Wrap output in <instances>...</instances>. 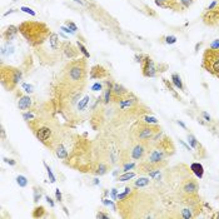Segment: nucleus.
I'll return each instance as SVG.
<instances>
[{"mask_svg":"<svg viewBox=\"0 0 219 219\" xmlns=\"http://www.w3.org/2000/svg\"><path fill=\"white\" fill-rule=\"evenodd\" d=\"M31 106V99L29 95H21L19 96V100H18V108L20 110H26Z\"/></svg>","mask_w":219,"mask_h":219,"instance_id":"nucleus-16","label":"nucleus"},{"mask_svg":"<svg viewBox=\"0 0 219 219\" xmlns=\"http://www.w3.org/2000/svg\"><path fill=\"white\" fill-rule=\"evenodd\" d=\"M203 68L219 78V49H208L203 55Z\"/></svg>","mask_w":219,"mask_h":219,"instance_id":"nucleus-5","label":"nucleus"},{"mask_svg":"<svg viewBox=\"0 0 219 219\" xmlns=\"http://www.w3.org/2000/svg\"><path fill=\"white\" fill-rule=\"evenodd\" d=\"M55 155L59 158V159H68L69 156V153L66 150V148L63 145V144H59L55 149Z\"/></svg>","mask_w":219,"mask_h":219,"instance_id":"nucleus-19","label":"nucleus"},{"mask_svg":"<svg viewBox=\"0 0 219 219\" xmlns=\"http://www.w3.org/2000/svg\"><path fill=\"white\" fill-rule=\"evenodd\" d=\"M190 169L193 170V173L199 178V179H201L203 178V174H204V168H203V165L200 164V163H193L191 165H190Z\"/></svg>","mask_w":219,"mask_h":219,"instance_id":"nucleus-20","label":"nucleus"},{"mask_svg":"<svg viewBox=\"0 0 219 219\" xmlns=\"http://www.w3.org/2000/svg\"><path fill=\"white\" fill-rule=\"evenodd\" d=\"M60 29H61L63 31H65V33H69V34H74V31H73V30H70L68 26H61Z\"/></svg>","mask_w":219,"mask_h":219,"instance_id":"nucleus-52","label":"nucleus"},{"mask_svg":"<svg viewBox=\"0 0 219 219\" xmlns=\"http://www.w3.org/2000/svg\"><path fill=\"white\" fill-rule=\"evenodd\" d=\"M188 143H189V145H190L191 148H194V149H196V148L199 146V143L196 141V138H195L193 134H189V135H188Z\"/></svg>","mask_w":219,"mask_h":219,"instance_id":"nucleus-27","label":"nucleus"},{"mask_svg":"<svg viewBox=\"0 0 219 219\" xmlns=\"http://www.w3.org/2000/svg\"><path fill=\"white\" fill-rule=\"evenodd\" d=\"M103 203H104L105 205H109V206H111V208H113V210H116V208H115V204H114L111 200H109V199H105V198H104V199H103Z\"/></svg>","mask_w":219,"mask_h":219,"instance_id":"nucleus-42","label":"nucleus"},{"mask_svg":"<svg viewBox=\"0 0 219 219\" xmlns=\"http://www.w3.org/2000/svg\"><path fill=\"white\" fill-rule=\"evenodd\" d=\"M178 124H179V125H180L181 128H184V129H186V126H185V124H184V123H181V121H179V120H178Z\"/></svg>","mask_w":219,"mask_h":219,"instance_id":"nucleus-56","label":"nucleus"},{"mask_svg":"<svg viewBox=\"0 0 219 219\" xmlns=\"http://www.w3.org/2000/svg\"><path fill=\"white\" fill-rule=\"evenodd\" d=\"M45 200L49 203V205H50L51 208H54V206H55V203H54V200H53V199H51L49 195H45Z\"/></svg>","mask_w":219,"mask_h":219,"instance_id":"nucleus-47","label":"nucleus"},{"mask_svg":"<svg viewBox=\"0 0 219 219\" xmlns=\"http://www.w3.org/2000/svg\"><path fill=\"white\" fill-rule=\"evenodd\" d=\"M111 90H113V99H119V100H120V99H123V98H125V96L129 95L128 90H126L123 85H120V84H118V83L113 84Z\"/></svg>","mask_w":219,"mask_h":219,"instance_id":"nucleus-13","label":"nucleus"},{"mask_svg":"<svg viewBox=\"0 0 219 219\" xmlns=\"http://www.w3.org/2000/svg\"><path fill=\"white\" fill-rule=\"evenodd\" d=\"M106 171H108V165L100 163L99 166H98V169L95 170V174H96V175H104Z\"/></svg>","mask_w":219,"mask_h":219,"instance_id":"nucleus-30","label":"nucleus"},{"mask_svg":"<svg viewBox=\"0 0 219 219\" xmlns=\"http://www.w3.org/2000/svg\"><path fill=\"white\" fill-rule=\"evenodd\" d=\"M3 160H4L5 163H8L9 165H15V164H16V161H15V160H13V159H9V158H3Z\"/></svg>","mask_w":219,"mask_h":219,"instance_id":"nucleus-48","label":"nucleus"},{"mask_svg":"<svg viewBox=\"0 0 219 219\" xmlns=\"http://www.w3.org/2000/svg\"><path fill=\"white\" fill-rule=\"evenodd\" d=\"M118 189H111V198H113V200H118Z\"/></svg>","mask_w":219,"mask_h":219,"instance_id":"nucleus-49","label":"nucleus"},{"mask_svg":"<svg viewBox=\"0 0 219 219\" xmlns=\"http://www.w3.org/2000/svg\"><path fill=\"white\" fill-rule=\"evenodd\" d=\"M61 49H63V54L68 58V59H76L78 58V55H79V51L80 50H78L71 43H69V41H63L61 43Z\"/></svg>","mask_w":219,"mask_h":219,"instance_id":"nucleus-9","label":"nucleus"},{"mask_svg":"<svg viewBox=\"0 0 219 219\" xmlns=\"http://www.w3.org/2000/svg\"><path fill=\"white\" fill-rule=\"evenodd\" d=\"M18 31H19V26H15V25H9V26L6 28V30L3 33V36L5 38V40L10 41V40H13V39L16 36Z\"/></svg>","mask_w":219,"mask_h":219,"instance_id":"nucleus-15","label":"nucleus"},{"mask_svg":"<svg viewBox=\"0 0 219 219\" xmlns=\"http://www.w3.org/2000/svg\"><path fill=\"white\" fill-rule=\"evenodd\" d=\"M76 46L79 48L80 53H83V54H84V56H85V58H90V54H89V51L86 50V48H85V46H84L81 43H79V41H78V43H76Z\"/></svg>","mask_w":219,"mask_h":219,"instance_id":"nucleus-32","label":"nucleus"},{"mask_svg":"<svg viewBox=\"0 0 219 219\" xmlns=\"http://www.w3.org/2000/svg\"><path fill=\"white\" fill-rule=\"evenodd\" d=\"M65 25H66V26H68V28H69L70 30H73L74 33H75V31L78 30V26H76V25H75V24H74L73 21H66V24H65Z\"/></svg>","mask_w":219,"mask_h":219,"instance_id":"nucleus-39","label":"nucleus"},{"mask_svg":"<svg viewBox=\"0 0 219 219\" xmlns=\"http://www.w3.org/2000/svg\"><path fill=\"white\" fill-rule=\"evenodd\" d=\"M55 198H56L58 201H61L63 200V195H61V191L59 190V188L55 190Z\"/></svg>","mask_w":219,"mask_h":219,"instance_id":"nucleus-46","label":"nucleus"},{"mask_svg":"<svg viewBox=\"0 0 219 219\" xmlns=\"http://www.w3.org/2000/svg\"><path fill=\"white\" fill-rule=\"evenodd\" d=\"M89 101H90V96L89 95H85L83 99H80L79 100V103H78V110H84L85 108H86V105L89 104Z\"/></svg>","mask_w":219,"mask_h":219,"instance_id":"nucleus-22","label":"nucleus"},{"mask_svg":"<svg viewBox=\"0 0 219 219\" xmlns=\"http://www.w3.org/2000/svg\"><path fill=\"white\" fill-rule=\"evenodd\" d=\"M34 131H35V135H36L38 140H40L44 144H46V140L51 136V129L49 126H40Z\"/></svg>","mask_w":219,"mask_h":219,"instance_id":"nucleus-10","label":"nucleus"},{"mask_svg":"<svg viewBox=\"0 0 219 219\" xmlns=\"http://www.w3.org/2000/svg\"><path fill=\"white\" fill-rule=\"evenodd\" d=\"M23 118H24V120L30 121V120H34V114H33L31 111H29V113H24V114H23Z\"/></svg>","mask_w":219,"mask_h":219,"instance_id":"nucleus-37","label":"nucleus"},{"mask_svg":"<svg viewBox=\"0 0 219 219\" xmlns=\"http://www.w3.org/2000/svg\"><path fill=\"white\" fill-rule=\"evenodd\" d=\"M0 78H1V84L6 90H14L23 78V71L19 68H14V66L3 64Z\"/></svg>","mask_w":219,"mask_h":219,"instance_id":"nucleus-4","label":"nucleus"},{"mask_svg":"<svg viewBox=\"0 0 219 219\" xmlns=\"http://www.w3.org/2000/svg\"><path fill=\"white\" fill-rule=\"evenodd\" d=\"M216 4H218V1H216V0H214V1H213V3H211V4H210L208 8H206V10H213V9L216 6Z\"/></svg>","mask_w":219,"mask_h":219,"instance_id":"nucleus-51","label":"nucleus"},{"mask_svg":"<svg viewBox=\"0 0 219 219\" xmlns=\"http://www.w3.org/2000/svg\"><path fill=\"white\" fill-rule=\"evenodd\" d=\"M136 126L139 128V130H135L134 129V134H135V136L139 139V140H143V141H145V140H148V139H150L158 130L155 129V128H153V126H150V124H136Z\"/></svg>","mask_w":219,"mask_h":219,"instance_id":"nucleus-6","label":"nucleus"},{"mask_svg":"<svg viewBox=\"0 0 219 219\" xmlns=\"http://www.w3.org/2000/svg\"><path fill=\"white\" fill-rule=\"evenodd\" d=\"M148 184H149V178H145V176L139 178V179L135 180V183H134V185H135L136 188H143V186H146Z\"/></svg>","mask_w":219,"mask_h":219,"instance_id":"nucleus-25","label":"nucleus"},{"mask_svg":"<svg viewBox=\"0 0 219 219\" xmlns=\"http://www.w3.org/2000/svg\"><path fill=\"white\" fill-rule=\"evenodd\" d=\"M179 3L181 4V6H183V8H189V6L191 5L193 0H179Z\"/></svg>","mask_w":219,"mask_h":219,"instance_id":"nucleus-43","label":"nucleus"},{"mask_svg":"<svg viewBox=\"0 0 219 219\" xmlns=\"http://www.w3.org/2000/svg\"><path fill=\"white\" fill-rule=\"evenodd\" d=\"M209 48H210V49H214V50L219 49V39H215V40L209 45Z\"/></svg>","mask_w":219,"mask_h":219,"instance_id":"nucleus-45","label":"nucleus"},{"mask_svg":"<svg viewBox=\"0 0 219 219\" xmlns=\"http://www.w3.org/2000/svg\"><path fill=\"white\" fill-rule=\"evenodd\" d=\"M203 21L206 25H215L219 21V8H214L213 10H206L203 14Z\"/></svg>","mask_w":219,"mask_h":219,"instance_id":"nucleus-8","label":"nucleus"},{"mask_svg":"<svg viewBox=\"0 0 219 219\" xmlns=\"http://www.w3.org/2000/svg\"><path fill=\"white\" fill-rule=\"evenodd\" d=\"M198 188H199V186H198V183H196V181H194V180H189V181L185 183L183 190H184L185 193H188V194H194V193L198 191Z\"/></svg>","mask_w":219,"mask_h":219,"instance_id":"nucleus-18","label":"nucleus"},{"mask_svg":"<svg viewBox=\"0 0 219 219\" xmlns=\"http://www.w3.org/2000/svg\"><path fill=\"white\" fill-rule=\"evenodd\" d=\"M44 166L46 168V171H48V175H49V180H50V183H55V181H56V179H55V175L53 174V171H51L50 166H49L46 163H44Z\"/></svg>","mask_w":219,"mask_h":219,"instance_id":"nucleus-31","label":"nucleus"},{"mask_svg":"<svg viewBox=\"0 0 219 219\" xmlns=\"http://www.w3.org/2000/svg\"><path fill=\"white\" fill-rule=\"evenodd\" d=\"M108 76V71L101 65H95L90 70V79H104Z\"/></svg>","mask_w":219,"mask_h":219,"instance_id":"nucleus-12","label":"nucleus"},{"mask_svg":"<svg viewBox=\"0 0 219 219\" xmlns=\"http://www.w3.org/2000/svg\"><path fill=\"white\" fill-rule=\"evenodd\" d=\"M103 89V84L101 83H95L93 86H91V90H94V91H99V90H101Z\"/></svg>","mask_w":219,"mask_h":219,"instance_id":"nucleus-44","label":"nucleus"},{"mask_svg":"<svg viewBox=\"0 0 219 219\" xmlns=\"http://www.w3.org/2000/svg\"><path fill=\"white\" fill-rule=\"evenodd\" d=\"M144 121H145L146 124H154V125H156V124H158L156 118H154V116H149V115L144 116Z\"/></svg>","mask_w":219,"mask_h":219,"instance_id":"nucleus-33","label":"nucleus"},{"mask_svg":"<svg viewBox=\"0 0 219 219\" xmlns=\"http://www.w3.org/2000/svg\"><path fill=\"white\" fill-rule=\"evenodd\" d=\"M21 88H23L24 91H26L28 94L33 93V85H30V84H28V83H23V84H21Z\"/></svg>","mask_w":219,"mask_h":219,"instance_id":"nucleus-35","label":"nucleus"},{"mask_svg":"<svg viewBox=\"0 0 219 219\" xmlns=\"http://www.w3.org/2000/svg\"><path fill=\"white\" fill-rule=\"evenodd\" d=\"M175 41H176V36H174V35H168L165 38V43L166 44H174Z\"/></svg>","mask_w":219,"mask_h":219,"instance_id":"nucleus-38","label":"nucleus"},{"mask_svg":"<svg viewBox=\"0 0 219 219\" xmlns=\"http://www.w3.org/2000/svg\"><path fill=\"white\" fill-rule=\"evenodd\" d=\"M164 156H165L164 150H161V149H154V150L150 153L148 161H149L150 164L155 165V164H159V163H160L163 159H164Z\"/></svg>","mask_w":219,"mask_h":219,"instance_id":"nucleus-14","label":"nucleus"},{"mask_svg":"<svg viewBox=\"0 0 219 219\" xmlns=\"http://www.w3.org/2000/svg\"><path fill=\"white\" fill-rule=\"evenodd\" d=\"M113 86H108L105 89V93H104V104H109V101L113 99V90H111Z\"/></svg>","mask_w":219,"mask_h":219,"instance_id":"nucleus-23","label":"nucleus"},{"mask_svg":"<svg viewBox=\"0 0 219 219\" xmlns=\"http://www.w3.org/2000/svg\"><path fill=\"white\" fill-rule=\"evenodd\" d=\"M19 33L24 36V39L28 41L30 46L36 48L44 44L49 39L53 31L45 23L28 20V21H23L19 25Z\"/></svg>","mask_w":219,"mask_h":219,"instance_id":"nucleus-2","label":"nucleus"},{"mask_svg":"<svg viewBox=\"0 0 219 219\" xmlns=\"http://www.w3.org/2000/svg\"><path fill=\"white\" fill-rule=\"evenodd\" d=\"M138 99L135 98V96H133L131 94H129L128 96H125V98H123V99H120L119 100V108L120 109H125V108H130L135 101H136Z\"/></svg>","mask_w":219,"mask_h":219,"instance_id":"nucleus-17","label":"nucleus"},{"mask_svg":"<svg viewBox=\"0 0 219 219\" xmlns=\"http://www.w3.org/2000/svg\"><path fill=\"white\" fill-rule=\"evenodd\" d=\"M216 218H219V214H218V215H216Z\"/></svg>","mask_w":219,"mask_h":219,"instance_id":"nucleus-58","label":"nucleus"},{"mask_svg":"<svg viewBox=\"0 0 219 219\" xmlns=\"http://www.w3.org/2000/svg\"><path fill=\"white\" fill-rule=\"evenodd\" d=\"M141 70H143V75L146 78H154L156 75V68H155V64L151 60V58L144 56V59L141 61Z\"/></svg>","mask_w":219,"mask_h":219,"instance_id":"nucleus-7","label":"nucleus"},{"mask_svg":"<svg viewBox=\"0 0 219 219\" xmlns=\"http://www.w3.org/2000/svg\"><path fill=\"white\" fill-rule=\"evenodd\" d=\"M73 1H75V3H78V4H80V5L83 4V1H81V0H73Z\"/></svg>","mask_w":219,"mask_h":219,"instance_id":"nucleus-57","label":"nucleus"},{"mask_svg":"<svg viewBox=\"0 0 219 219\" xmlns=\"http://www.w3.org/2000/svg\"><path fill=\"white\" fill-rule=\"evenodd\" d=\"M135 59H136V61H138V63H141V61H143L141 59H144V56H141V55H136V56H135Z\"/></svg>","mask_w":219,"mask_h":219,"instance_id":"nucleus-55","label":"nucleus"},{"mask_svg":"<svg viewBox=\"0 0 219 219\" xmlns=\"http://www.w3.org/2000/svg\"><path fill=\"white\" fill-rule=\"evenodd\" d=\"M96 218H109V214H105V213H103V211H99L98 214H96Z\"/></svg>","mask_w":219,"mask_h":219,"instance_id":"nucleus-50","label":"nucleus"},{"mask_svg":"<svg viewBox=\"0 0 219 219\" xmlns=\"http://www.w3.org/2000/svg\"><path fill=\"white\" fill-rule=\"evenodd\" d=\"M35 53L39 60L45 65H54L55 63H58L63 53L59 35L56 33H51L49 39L44 44L35 48Z\"/></svg>","mask_w":219,"mask_h":219,"instance_id":"nucleus-3","label":"nucleus"},{"mask_svg":"<svg viewBox=\"0 0 219 219\" xmlns=\"http://www.w3.org/2000/svg\"><path fill=\"white\" fill-rule=\"evenodd\" d=\"M180 144H181V145H183V146H184V148H185L186 150H191V148H190L189 145H186V144H185V143H184L183 140H180Z\"/></svg>","mask_w":219,"mask_h":219,"instance_id":"nucleus-54","label":"nucleus"},{"mask_svg":"<svg viewBox=\"0 0 219 219\" xmlns=\"http://www.w3.org/2000/svg\"><path fill=\"white\" fill-rule=\"evenodd\" d=\"M135 176V173H133V171H125L123 175H119L118 176V181H126V180H130V179H133Z\"/></svg>","mask_w":219,"mask_h":219,"instance_id":"nucleus-24","label":"nucleus"},{"mask_svg":"<svg viewBox=\"0 0 219 219\" xmlns=\"http://www.w3.org/2000/svg\"><path fill=\"white\" fill-rule=\"evenodd\" d=\"M63 83L71 88L80 90L86 80V61L84 58H78L69 61L61 73Z\"/></svg>","mask_w":219,"mask_h":219,"instance_id":"nucleus-1","label":"nucleus"},{"mask_svg":"<svg viewBox=\"0 0 219 219\" xmlns=\"http://www.w3.org/2000/svg\"><path fill=\"white\" fill-rule=\"evenodd\" d=\"M171 81H173V84H174L178 89H180V90L184 89V86H183V81H181V78L179 76V74L174 73V74L171 75Z\"/></svg>","mask_w":219,"mask_h":219,"instance_id":"nucleus-21","label":"nucleus"},{"mask_svg":"<svg viewBox=\"0 0 219 219\" xmlns=\"http://www.w3.org/2000/svg\"><path fill=\"white\" fill-rule=\"evenodd\" d=\"M181 214H183V218H185V219H189V218H191V216H193V214H191L190 209H186V208L181 210Z\"/></svg>","mask_w":219,"mask_h":219,"instance_id":"nucleus-36","label":"nucleus"},{"mask_svg":"<svg viewBox=\"0 0 219 219\" xmlns=\"http://www.w3.org/2000/svg\"><path fill=\"white\" fill-rule=\"evenodd\" d=\"M203 116H204V119H205L206 121H210V115H209L208 113H205V111H203Z\"/></svg>","mask_w":219,"mask_h":219,"instance_id":"nucleus-53","label":"nucleus"},{"mask_svg":"<svg viewBox=\"0 0 219 219\" xmlns=\"http://www.w3.org/2000/svg\"><path fill=\"white\" fill-rule=\"evenodd\" d=\"M145 153H146V145L144 143H139V144H136L133 148V150H131V158L135 159V160H140V159L144 158Z\"/></svg>","mask_w":219,"mask_h":219,"instance_id":"nucleus-11","label":"nucleus"},{"mask_svg":"<svg viewBox=\"0 0 219 219\" xmlns=\"http://www.w3.org/2000/svg\"><path fill=\"white\" fill-rule=\"evenodd\" d=\"M33 193H34V203H38V201L41 199V195H43L41 189H40V188L34 186V188H33Z\"/></svg>","mask_w":219,"mask_h":219,"instance_id":"nucleus-28","label":"nucleus"},{"mask_svg":"<svg viewBox=\"0 0 219 219\" xmlns=\"http://www.w3.org/2000/svg\"><path fill=\"white\" fill-rule=\"evenodd\" d=\"M20 10L24 11V13H26V14H29V15H31V16H35V15H36L35 11H34L33 9H30V8H28V6H21Z\"/></svg>","mask_w":219,"mask_h":219,"instance_id":"nucleus-34","label":"nucleus"},{"mask_svg":"<svg viewBox=\"0 0 219 219\" xmlns=\"http://www.w3.org/2000/svg\"><path fill=\"white\" fill-rule=\"evenodd\" d=\"M134 166H135L134 163H126V164L123 166V171H129V170H131Z\"/></svg>","mask_w":219,"mask_h":219,"instance_id":"nucleus-40","label":"nucleus"},{"mask_svg":"<svg viewBox=\"0 0 219 219\" xmlns=\"http://www.w3.org/2000/svg\"><path fill=\"white\" fill-rule=\"evenodd\" d=\"M44 211H45L44 206L39 205V206H36V208L34 209V211H33V216H34V218H40V216L44 215Z\"/></svg>","mask_w":219,"mask_h":219,"instance_id":"nucleus-29","label":"nucleus"},{"mask_svg":"<svg viewBox=\"0 0 219 219\" xmlns=\"http://www.w3.org/2000/svg\"><path fill=\"white\" fill-rule=\"evenodd\" d=\"M16 183L20 188H25L28 185V178L24 176V175H18L16 176Z\"/></svg>","mask_w":219,"mask_h":219,"instance_id":"nucleus-26","label":"nucleus"},{"mask_svg":"<svg viewBox=\"0 0 219 219\" xmlns=\"http://www.w3.org/2000/svg\"><path fill=\"white\" fill-rule=\"evenodd\" d=\"M148 174H149L150 178H158V176L160 175V170H159V169H154L153 171H149Z\"/></svg>","mask_w":219,"mask_h":219,"instance_id":"nucleus-41","label":"nucleus"}]
</instances>
